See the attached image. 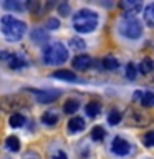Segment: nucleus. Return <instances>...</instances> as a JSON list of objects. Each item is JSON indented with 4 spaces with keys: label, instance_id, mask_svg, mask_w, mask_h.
Segmentation results:
<instances>
[{
    "label": "nucleus",
    "instance_id": "obj_28",
    "mask_svg": "<svg viewBox=\"0 0 154 159\" xmlns=\"http://www.w3.org/2000/svg\"><path fill=\"white\" fill-rule=\"evenodd\" d=\"M124 73H126V78L128 80H136V75H138V68L134 63H128L126 65V70H124Z\"/></svg>",
    "mask_w": 154,
    "mask_h": 159
},
{
    "label": "nucleus",
    "instance_id": "obj_15",
    "mask_svg": "<svg viewBox=\"0 0 154 159\" xmlns=\"http://www.w3.org/2000/svg\"><path fill=\"white\" fill-rule=\"evenodd\" d=\"M101 65H103L104 70H109V71H114V70L119 68V61L113 57V55H108V57H104L103 61H101Z\"/></svg>",
    "mask_w": 154,
    "mask_h": 159
},
{
    "label": "nucleus",
    "instance_id": "obj_32",
    "mask_svg": "<svg viewBox=\"0 0 154 159\" xmlns=\"http://www.w3.org/2000/svg\"><path fill=\"white\" fill-rule=\"evenodd\" d=\"M143 94H144V91H141V89H136V91H134V94H133V101H136V103H141V98H143Z\"/></svg>",
    "mask_w": 154,
    "mask_h": 159
},
{
    "label": "nucleus",
    "instance_id": "obj_27",
    "mask_svg": "<svg viewBox=\"0 0 154 159\" xmlns=\"http://www.w3.org/2000/svg\"><path fill=\"white\" fill-rule=\"evenodd\" d=\"M25 8H27L30 13L37 15L40 12V0H27V2H25Z\"/></svg>",
    "mask_w": 154,
    "mask_h": 159
},
{
    "label": "nucleus",
    "instance_id": "obj_10",
    "mask_svg": "<svg viewBox=\"0 0 154 159\" xmlns=\"http://www.w3.org/2000/svg\"><path fill=\"white\" fill-rule=\"evenodd\" d=\"M27 65H28V61L20 53H13L12 57L8 58V68H12V70H22V68L27 66Z\"/></svg>",
    "mask_w": 154,
    "mask_h": 159
},
{
    "label": "nucleus",
    "instance_id": "obj_22",
    "mask_svg": "<svg viewBox=\"0 0 154 159\" xmlns=\"http://www.w3.org/2000/svg\"><path fill=\"white\" fill-rule=\"evenodd\" d=\"M123 119V114L118 111V109H111V111L108 113V123L111 124V126H116V124L121 123Z\"/></svg>",
    "mask_w": 154,
    "mask_h": 159
},
{
    "label": "nucleus",
    "instance_id": "obj_14",
    "mask_svg": "<svg viewBox=\"0 0 154 159\" xmlns=\"http://www.w3.org/2000/svg\"><path fill=\"white\" fill-rule=\"evenodd\" d=\"M0 3L5 10H10V12H20L23 8L22 0H0Z\"/></svg>",
    "mask_w": 154,
    "mask_h": 159
},
{
    "label": "nucleus",
    "instance_id": "obj_18",
    "mask_svg": "<svg viewBox=\"0 0 154 159\" xmlns=\"http://www.w3.org/2000/svg\"><path fill=\"white\" fill-rule=\"evenodd\" d=\"M42 123L47 124V126H55L58 123V114L53 111H47L42 114Z\"/></svg>",
    "mask_w": 154,
    "mask_h": 159
},
{
    "label": "nucleus",
    "instance_id": "obj_4",
    "mask_svg": "<svg viewBox=\"0 0 154 159\" xmlns=\"http://www.w3.org/2000/svg\"><path fill=\"white\" fill-rule=\"evenodd\" d=\"M119 33L129 40H138L143 35V23L134 15H126L119 22Z\"/></svg>",
    "mask_w": 154,
    "mask_h": 159
},
{
    "label": "nucleus",
    "instance_id": "obj_12",
    "mask_svg": "<svg viewBox=\"0 0 154 159\" xmlns=\"http://www.w3.org/2000/svg\"><path fill=\"white\" fill-rule=\"evenodd\" d=\"M84 126H86V124H84V119L79 118V116H75L68 121V131L71 134H76L79 131H83Z\"/></svg>",
    "mask_w": 154,
    "mask_h": 159
},
{
    "label": "nucleus",
    "instance_id": "obj_17",
    "mask_svg": "<svg viewBox=\"0 0 154 159\" xmlns=\"http://www.w3.org/2000/svg\"><path fill=\"white\" fill-rule=\"evenodd\" d=\"M84 111H86V114L89 118H96L99 113H101V104L96 103V101H91L88 103L86 106H84Z\"/></svg>",
    "mask_w": 154,
    "mask_h": 159
},
{
    "label": "nucleus",
    "instance_id": "obj_25",
    "mask_svg": "<svg viewBox=\"0 0 154 159\" xmlns=\"http://www.w3.org/2000/svg\"><path fill=\"white\" fill-rule=\"evenodd\" d=\"M70 48H71V50H76V52H83V50L86 48V43H84L81 38L75 37V38L70 40Z\"/></svg>",
    "mask_w": 154,
    "mask_h": 159
},
{
    "label": "nucleus",
    "instance_id": "obj_11",
    "mask_svg": "<svg viewBox=\"0 0 154 159\" xmlns=\"http://www.w3.org/2000/svg\"><path fill=\"white\" fill-rule=\"evenodd\" d=\"M30 38H32V42L37 43V45H43L50 40L47 30H43V28H35L33 32L30 33Z\"/></svg>",
    "mask_w": 154,
    "mask_h": 159
},
{
    "label": "nucleus",
    "instance_id": "obj_1",
    "mask_svg": "<svg viewBox=\"0 0 154 159\" xmlns=\"http://www.w3.org/2000/svg\"><path fill=\"white\" fill-rule=\"evenodd\" d=\"M98 23H99L98 13L89 8H81L73 15V28L78 33H91L96 30Z\"/></svg>",
    "mask_w": 154,
    "mask_h": 159
},
{
    "label": "nucleus",
    "instance_id": "obj_19",
    "mask_svg": "<svg viewBox=\"0 0 154 159\" xmlns=\"http://www.w3.org/2000/svg\"><path fill=\"white\" fill-rule=\"evenodd\" d=\"M144 22H146L151 28H154V2L149 3L144 8Z\"/></svg>",
    "mask_w": 154,
    "mask_h": 159
},
{
    "label": "nucleus",
    "instance_id": "obj_3",
    "mask_svg": "<svg viewBox=\"0 0 154 159\" xmlns=\"http://www.w3.org/2000/svg\"><path fill=\"white\" fill-rule=\"evenodd\" d=\"M66 60H68V50L63 43L55 42L43 48V63L45 65L58 66V65H63Z\"/></svg>",
    "mask_w": 154,
    "mask_h": 159
},
{
    "label": "nucleus",
    "instance_id": "obj_2",
    "mask_svg": "<svg viewBox=\"0 0 154 159\" xmlns=\"http://www.w3.org/2000/svg\"><path fill=\"white\" fill-rule=\"evenodd\" d=\"M0 27H2V33L8 42H18L23 38L25 32H27V25L22 20H17L12 15H3L0 20Z\"/></svg>",
    "mask_w": 154,
    "mask_h": 159
},
{
    "label": "nucleus",
    "instance_id": "obj_6",
    "mask_svg": "<svg viewBox=\"0 0 154 159\" xmlns=\"http://www.w3.org/2000/svg\"><path fill=\"white\" fill-rule=\"evenodd\" d=\"M119 7L126 15H136L143 8V0H119Z\"/></svg>",
    "mask_w": 154,
    "mask_h": 159
},
{
    "label": "nucleus",
    "instance_id": "obj_30",
    "mask_svg": "<svg viewBox=\"0 0 154 159\" xmlns=\"http://www.w3.org/2000/svg\"><path fill=\"white\" fill-rule=\"evenodd\" d=\"M47 28L48 30H58L60 28V20L58 18H48L47 20Z\"/></svg>",
    "mask_w": 154,
    "mask_h": 159
},
{
    "label": "nucleus",
    "instance_id": "obj_26",
    "mask_svg": "<svg viewBox=\"0 0 154 159\" xmlns=\"http://www.w3.org/2000/svg\"><path fill=\"white\" fill-rule=\"evenodd\" d=\"M104 136H106V133H104L103 126H94L91 129V139H94V141H103Z\"/></svg>",
    "mask_w": 154,
    "mask_h": 159
},
{
    "label": "nucleus",
    "instance_id": "obj_29",
    "mask_svg": "<svg viewBox=\"0 0 154 159\" xmlns=\"http://www.w3.org/2000/svg\"><path fill=\"white\" fill-rule=\"evenodd\" d=\"M143 143L147 148H154V131H149L143 136Z\"/></svg>",
    "mask_w": 154,
    "mask_h": 159
},
{
    "label": "nucleus",
    "instance_id": "obj_8",
    "mask_svg": "<svg viewBox=\"0 0 154 159\" xmlns=\"http://www.w3.org/2000/svg\"><path fill=\"white\" fill-rule=\"evenodd\" d=\"M58 98H60L58 89H52V91H37V101L43 103V104L53 103V101H57Z\"/></svg>",
    "mask_w": 154,
    "mask_h": 159
},
{
    "label": "nucleus",
    "instance_id": "obj_7",
    "mask_svg": "<svg viewBox=\"0 0 154 159\" xmlns=\"http://www.w3.org/2000/svg\"><path fill=\"white\" fill-rule=\"evenodd\" d=\"M25 99L22 96H7L3 99H0V108L8 111V109H15V108H20L23 106Z\"/></svg>",
    "mask_w": 154,
    "mask_h": 159
},
{
    "label": "nucleus",
    "instance_id": "obj_21",
    "mask_svg": "<svg viewBox=\"0 0 154 159\" xmlns=\"http://www.w3.org/2000/svg\"><path fill=\"white\" fill-rule=\"evenodd\" d=\"M5 146H7L8 151L17 152L18 149H20V141H18V138H17V136H8L7 139H5Z\"/></svg>",
    "mask_w": 154,
    "mask_h": 159
},
{
    "label": "nucleus",
    "instance_id": "obj_24",
    "mask_svg": "<svg viewBox=\"0 0 154 159\" xmlns=\"http://www.w3.org/2000/svg\"><path fill=\"white\" fill-rule=\"evenodd\" d=\"M141 104L144 108H154V91H146L141 98Z\"/></svg>",
    "mask_w": 154,
    "mask_h": 159
},
{
    "label": "nucleus",
    "instance_id": "obj_34",
    "mask_svg": "<svg viewBox=\"0 0 154 159\" xmlns=\"http://www.w3.org/2000/svg\"><path fill=\"white\" fill-rule=\"evenodd\" d=\"M53 159H68V157H66V154H65L63 151H58V152L53 156Z\"/></svg>",
    "mask_w": 154,
    "mask_h": 159
},
{
    "label": "nucleus",
    "instance_id": "obj_9",
    "mask_svg": "<svg viewBox=\"0 0 154 159\" xmlns=\"http://www.w3.org/2000/svg\"><path fill=\"white\" fill-rule=\"evenodd\" d=\"M91 63H93L91 57H89V55H84V53L73 58V66H75V70H79V71L88 70L89 66H91Z\"/></svg>",
    "mask_w": 154,
    "mask_h": 159
},
{
    "label": "nucleus",
    "instance_id": "obj_13",
    "mask_svg": "<svg viewBox=\"0 0 154 159\" xmlns=\"http://www.w3.org/2000/svg\"><path fill=\"white\" fill-rule=\"evenodd\" d=\"M52 76L57 80H63V81H70V83L78 81V76L73 71H70V70H57V71H53Z\"/></svg>",
    "mask_w": 154,
    "mask_h": 159
},
{
    "label": "nucleus",
    "instance_id": "obj_31",
    "mask_svg": "<svg viewBox=\"0 0 154 159\" xmlns=\"http://www.w3.org/2000/svg\"><path fill=\"white\" fill-rule=\"evenodd\" d=\"M58 12H60L61 17H66V15H70V5L68 3H61L58 7Z\"/></svg>",
    "mask_w": 154,
    "mask_h": 159
},
{
    "label": "nucleus",
    "instance_id": "obj_5",
    "mask_svg": "<svg viewBox=\"0 0 154 159\" xmlns=\"http://www.w3.org/2000/svg\"><path fill=\"white\" fill-rule=\"evenodd\" d=\"M111 151L116 154V156H126V154L131 151V144H129L124 138L116 136L111 143Z\"/></svg>",
    "mask_w": 154,
    "mask_h": 159
},
{
    "label": "nucleus",
    "instance_id": "obj_16",
    "mask_svg": "<svg viewBox=\"0 0 154 159\" xmlns=\"http://www.w3.org/2000/svg\"><path fill=\"white\" fill-rule=\"evenodd\" d=\"M152 70H154V60L149 58V57L143 58V61L139 63V71H141L143 75H149Z\"/></svg>",
    "mask_w": 154,
    "mask_h": 159
},
{
    "label": "nucleus",
    "instance_id": "obj_20",
    "mask_svg": "<svg viewBox=\"0 0 154 159\" xmlns=\"http://www.w3.org/2000/svg\"><path fill=\"white\" fill-rule=\"evenodd\" d=\"M78 108H79V103L76 101V99H66V101H65V104H63V111L66 113V114L76 113Z\"/></svg>",
    "mask_w": 154,
    "mask_h": 159
},
{
    "label": "nucleus",
    "instance_id": "obj_23",
    "mask_svg": "<svg viewBox=\"0 0 154 159\" xmlns=\"http://www.w3.org/2000/svg\"><path fill=\"white\" fill-rule=\"evenodd\" d=\"M8 124L12 128H20L25 124V118L22 116V114L15 113V114H10V119H8Z\"/></svg>",
    "mask_w": 154,
    "mask_h": 159
},
{
    "label": "nucleus",
    "instance_id": "obj_33",
    "mask_svg": "<svg viewBox=\"0 0 154 159\" xmlns=\"http://www.w3.org/2000/svg\"><path fill=\"white\" fill-rule=\"evenodd\" d=\"M13 53H8V52H0V60H7L8 61V58L12 57Z\"/></svg>",
    "mask_w": 154,
    "mask_h": 159
}]
</instances>
